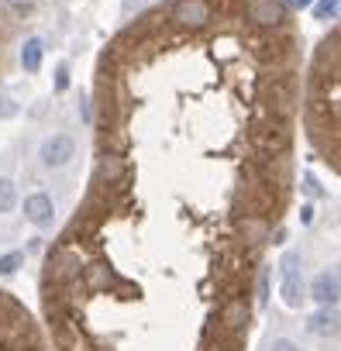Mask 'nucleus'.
I'll return each instance as SVG.
<instances>
[{"instance_id":"ddd939ff","label":"nucleus","mask_w":341,"mask_h":351,"mask_svg":"<svg viewBox=\"0 0 341 351\" xmlns=\"http://www.w3.org/2000/svg\"><path fill=\"white\" fill-rule=\"evenodd\" d=\"M269 300V269H259V306H266Z\"/></svg>"},{"instance_id":"39448f33","label":"nucleus","mask_w":341,"mask_h":351,"mask_svg":"<svg viewBox=\"0 0 341 351\" xmlns=\"http://www.w3.org/2000/svg\"><path fill=\"white\" fill-rule=\"evenodd\" d=\"M76 158V138L59 131V134H49L42 145H38V162L45 169H66L69 162Z\"/></svg>"},{"instance_id":"4468645a","label":"nucleus","mask_w":341,"mask_h":351,"mask_svg":"<svg viewBox=\"0 0 341 351\" xmlns=\"http://www.w3.org/2000/svg\"><path fill=\"white\" fill-rule=\"evenodd\" d=\"M269 351H303V348H300L293 337H276V341L269 344Z\"/></svg>"},{"instance_id":"423d86ee","label":"nucleus","mask_w":341,"mask_h":351,"mask_svg":"<svg viewBox=\"0 0 341 351\" xmlns=\"http://www.w3.org/2000/svg\"><path fill=\"white\" fill-rule=\"evenodd\" d=\"M307 293L317 306H338L341 303V276L334 269H324L307 282Z\"/></svg>"},{"instance_id":"0eeeda50","label":"nucleus","mask_w":341,"mask_h":351,"mask_svg":"<svg viewBox=\"0 0 341 351\" xmlns=\"http://www.w3.org/2000/svg\"><path fill=\"white\" fill-rule=\"evenodd\" d=\"M303 327H307V334L310 337H338L341 334V310L338 306H320V310H314L307 320H303Z\"/></svg>"},{"instance_id":"7ed1b4c3","label":"nucleus","mask_w":341,"mask_h":351,"mask_svg":"<svg viewBox=\"0 0 341 351\" xmlns=\"http://www.w3.org/2000/svg\"><path fill=\"white\" fill-rule=\"evenodd\" d=\"M307 282H303V272H300V252L290 248L279 262V300L290 306V310H300L307 303Z\"/></svg>"},{"instance_id":"f257e3e1","label":"nucleus","mask_w":341,"mask_h":351,"mask_svg":"<svg viewBox=\"0 0 341 351\" xmlns=\"http://www.w3.org/2000/svg\"><path fill=\"white\" fill-rule=\"evenodd\" d=\"M42 348L45 344L32 313L8 293H0V351H42Z\"/></svg>"},{"instance_id":"9d476101","label":"nucleus","mask_w":341,"mask_h":351,"mask_svg":"<svg viewBox=\"0 0 341 351\" xmlns=\"http://www.w3.org/2000/svg\"><path fill=\"white\" fill-rule=\"evenodd\" d=\"M14 204H18V186H14V180L0 176V214H8Z\"/></svg>"},{"instance_id":"6e6552de","label":"nucleus","mask_w":341,"mask_h":351,"mask_svg":"<svg viewBox=\"0 0 341 351\" xmlns=\"http://www.w3.org/2000/svg\"><path fill=\"white\" fill-rule=\"evenodd\" d=\"M21 210H25L28 224H35V228H52V221H56V204H52L49 193H32V197H25Z\"/></svg>"},{"instance_id":"f3484780","label":"nucleus","mask_w":341,"mask_h":351,"mask_svg":"<svg viewBox=\"0 0 341 351\" xmlns=\"http://www.w3.org/2000/svg\"><path fill=\"white\" fill-rule=\"evenodd\" d=\"M303 186H307V193H314V197H320V186L314 183V176H307V180H303Z\"/></svg>"},{"instance_id":"2eb2a0df","label":"nucleus","mask_w":341,"mask_h":351,"mask_svg":"<svg viewBox=\"0 0 341 351\" xmlns=\"http://www.w3.org/2000/svg\"><path fill=\"white\" fill-rule=\"evenodd\" d=\"M69 86V66L62 62L59 69H56V90H66Z\"/></svg>"},{"instance_id":"9b49d317","label":"nucleus","mask_w":341,"mask_h":351,"mask_svg":"<svg viewBox=\"0 0 341 351\" xmlns=\"http://www.w3.org/2000/svg\"><path fill=\"white\" fill-rule=\"evenodd\" d=\"M310 11H314V21H331L341 14V0H317Z\"/></svg>"},{"instance_id":"f03ea898","label":"nucleus","mask_w":341,"mask_h":351,"mask_svg":"<svg viewBox=\"0 0 341 351\" xmlns=\"http://www.w3.org/2000/svg\"><path fill=\"white\" fill-rule=\"evenodd\" d=\"M165 18L173 21V28L197 35V32L211 28V21L217 18V4L214 0H173L165 8Z\"/></svg>"},{"instance_id":"20e7f679","label":"nucleus","mask_w":341,"mask_h":351,"mask_svg":"<svg viewBox=\"0 0 341 351\" xmlns=\"http://www.w3.org/2000/svg\"><path fill=\"white\" fill-rule=\"evenodd\" d=\"M242 11H245V21L252 28H283L290 21V4L286 0H242Z\"/></svg>"},{"instance_id":"f8f14e48","label":"nucleus","mask_w":341,"mask_h":351,"mask_svg":"<svg viewBox=\"0 0 341 351\" xmlns=\"http://www.w3.org/2000/svg\"><path fill=\"white\" fill-rule=\"evenodd\" d=\"M21 265H25V252H8V255H0V276H14Z\"/></svg>"},{"instance_id":"1a4fd4ad","label":"nucleus","mask_w":341,"mask_h":351,"mask_svg":"<svg viewBox=\"0 0 341 351\" xmlns=\"http://www.w3.org/2000/svg\"><path fill=\"white\" fill-rule=\"evenodd\" d=\"M42 59H45V42L42 38H28L21 45V66H25V73H38L42 69Z\"/></svg>"},{"instance_id":"dca6fc26","label":"nucleus","mask_w":341,"mask_h":351,"mask_svg":"<svg viewBox=\"0 0 341 351\" xmlns=\"http://www.w3.org/2000/svg\"><path fill=\"white\" fill-rule=\"evenodd\" d=\"M286 4H290V11H303V8H314L317 0H286Z\"/></svg>"}]
</instances>
